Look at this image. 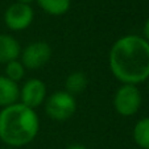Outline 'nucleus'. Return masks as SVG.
Instances as JSON below:
<instances>
[{
    "label": "nucleus",
    "mask_w": 149,
    "mask_h": 149,
    "mask_svg": "<svg viewBox=\"0 0 149 149\" xmlns=\"http://www.w3.org/2000/svg\"><path fill=\"white\" fill-rule=\"evenodd\" d=\"M34 20V11L31 6L13 3L4 12L6 26L12 32H21L28 29Z\"/></svg>",
    "instance_id": "obj_6"
},
{
    "label": "nucleus",
    "mask_w": 149,
    "mask_h": 149,
    "mask_svg": "<svg viewBox=\"0 0 149 149\" xmlns=\"http://www.w3.org/2000/svg\"><path fill=\"white\" fill-rule=\"evenodd\" d=\"M132 137L139 148L149 149V116L136 121L132 130Z\"/></svg>",
    "instance_id": "obj_11"
},
{
    "label": "nucleus",
    "mask_w": 149,
    "mask_h": 149,
    "mask_svg": "<svg viewBox=\"0 0 149 149\" xmlns=\"http://www.w3.org/2000/svg\"><path fill=\"white\" fill-rule=\"evenodd\" d=\"M66 149H87V146L83 145V144H71Z\"/></svg>",
    "instance_id": "obj_15"
},
{
    "label": "nucleus",
    "mask_w": 149,
    "mask_h": 149,
    "mask_svg": "<svg viewBox=\"0 0 149 149\" xmlns=\"http://www.w3.org/2000/svg\"><path fill=\"white\" fill-rule=\"evenodd\" d=\"M52 46L46 41H33L21 49L20 61L25 69L29 70H38L49 63L52 59Z\"/></svg>",
    "instance_id": "obj_5"
},
{
    "label": "nucleus",
    "mask_w": 149,
    "mask_h": 149,
    "mask_svg": "<svg viewBox=\"0 0 149 149\" xmlns=\"http://www.w3.org/2000/svg\"><path fill=\"white\" fill-rule=\"evenodd\" d=\"M148 91H149V79H148Z\"/></svg>",
    "instance_id": "obj_17"
},
{
    "label": "nucleus",
    "mask_w": 149,
    "mask_h": 149,
    "mask_svg": "<svg viewBox=\"0 0 149 149\" xmlns=\"http://www.w3.org/2000/svg\"><path fill=\"white\" fill-rule=\"evenodd\" d=\"M25 70L26 69L24 68V65L21 63L20 59H15V61L8 62L6 65V77L9 78L11 81L19 83L21 79L25 77Z\"/></svg>",
    "instance_id": "obj_13"
},
{
    "label": "nucleus",
    "mask_w": 149,
    "mask_h": 149,
    "mask_svg": "<svg viewBox=\"0 0 149 149\" xmlns=\"http://www.w3.org/2000/svg\"><path fill=\"white\" fill-rule=\"evenodd\" d=\"M38 7L50 16H62L69 12L71 0H36Z\"/></svg>",
    "instance_id": "obj_12"
},
{
    "label": "nucleus",
    "mask_w": 149,
    "mask_h": 149,
    "mask_svg": "<svg viewBox=\"0 0 149 149\" xmlns=\"http://www.w3.org/2000/svg\"><path fill=\"white\" fill-rule=\"evenodd\" d=\"M88 84V78L83 71H73L65 79V91L70 95L77 96L82 94Z\"/></svg>",
    "instance_id": "obj_10"
},
{
    "label": "nucleus",
    "mask_w": 149,
    "mask_h": 149,
    "mask_svg": "<svg viewBox=\"0 0 149 149\" xmlns=\"http://www.w3.org/2000/svg\"><path fill=\"white\" fill-rule=\"evenodd\" d=\"M21 45L12 34L0 33V63L7 65L8 62L20 58Z\"/></svg>",
    "instance_id": "obj_8"
},
{
    "label": "nucleus",
    "mask_w": 149,
    "mask_h": 149,
    "mask_svg": "<svg viewBox=\"0 0 149 149\" xmlns=\"http://www.w3.org/2000/svg\"><path fill=\"white\" fill-rule=\"evenodd\" d=\"M40 132V118L36 110L17 103L0 111V140L12 148L31 144Z\"/></svg>",
    "instance_id": "obj_2"
},
{
    "label": "nucleus",
    "mask_w": 149,
    "mask_h": 149,
    "mask_svg": "<svg viewBox=\"0 0 149 149\" xmlns=\"http://www.w3.org/2000/svg\"><path fill=\"white\" fill-rule=\"evenodd\" d=\"M143 37L149 42V17L145 20V23H144V26H143Z\"/></svg>",
    "instance_id": "obj_14"
},
{
    "label": "nucleus",
    "mask_w": 149,
    "mask_h": 149,
    "mask_svg": "<svg viewBox=\"0 0 149 149\" xmlns=\"http://www.w3.org/2000/svg\"><path fill=\"white\" fill-rule=\"evenodd\" d=\"M46 98H48L46 84L40 78L28 79L20 87L19 102L32 110H37L38 107H41L45 103Z\"/></svg>",
    "instance_id": "obj_7"
},
{
    "label": "nucleus",
    "mask_w": 149,
    "mask_h": 149,
    "mask_svg": "<svg viewBox=\"0 0 149 149\" xmlns=\"http://www.w3.org/2000/svg\"><path fill=\"white\" fill-rule=\"evenodd\" d=\"M45 113L56 121H65L77 112V99L65 90H58L48 95L44 103Z\"/></svg>",
    "instance_id": "obj_4"
},
{
    "label": "nucleus",
    "mask_w": 149,
    "mask_h": 149,
    "mask_svg": "<svg viewBox=\"0 0 149 149\" xmlns=\"http://www.w3.org/2000/svg\"><path fill=\"white\" fill-rule=\"evenodd\" d=\"M20 95L19 83L11 81L6 75H0V107L6 108L17 103Z\"/></svg>",
    "instance_id": "obj_9"
},
{
    "label": "nucleus",
    "mask_w": 149,
    "mask_h": 149,
    "mask_svg": "<svg viewBox=\"0 0 149 149\" xmlns=\"http://www.w3.org/2000/svg\"><path fill=\"white\" fill-rule=\"evenodd\" d=\"M108 66L121 84H140L149 79V42L139 34H125L112 44Z\"/></svg>",
    "instance_id": "obj_1"
},
{
    "label": "nucleus",
    "mask_w": 149,
    "mask_h": 149,
    "mask_svg": "<svg viewBox=\"0 0 149 149\" xmlns=\"http://www.w3.org/2000/svg\"><path fill=\"white\" fill-rule=\"evenodd\" d=\"M17 3H21V4H26V6H31L33 3L34 0H16Z\"/></svg>",
    "instance_id": "obj_16"
},
{
    "label": "nucleus",
    "mask_w": 149,
    "mask_h": 149,
    "mask_svg": "<svg viewBox=\"0 0 149 149\" xmlns=\"http://www.w3.org/2000/svg\"><path fill=\"white\" fill-rule=\"evenodd\" d=\"M141 104H143V95L136 84H120L113 94V110L123 118L135 116L140 111Z\"/></svg>",
    "instance_id": "obj_3"
}]
</instances>
